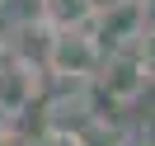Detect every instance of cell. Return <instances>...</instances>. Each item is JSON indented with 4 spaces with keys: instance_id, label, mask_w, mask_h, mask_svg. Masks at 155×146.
Returning <instances> with one entry per match:
<instances>
[{
    "instance_id": "cell-4",
    "label": "cell",
    "mask_w": 155,
    "mask_h": 146,
    "mask_svg": "<svg viewBox=\"0 0 155 146\" xmlns=\"http://www.w3.org/2000/svg\"><path fill=\"white\" fill-rule=\"evenodd\" d=\"M132 52H136V61H141V71H146V80H155V29H146V33H136V42H132Z\"/></svg>"
},
{
    "instance_id": "cell-2",
    "label": "cell",
    "mask_w": 155,
    "mask_h": 146,
    "mask_svg": "<svg viewBox=\"0 0 155 146\" xmlns=\"http://www.w3.org/2000/svg\"><path fill=\"white\" fill-rule=\"evenodd\" d=\"M89 85L99 94H108V104H132V99H141V90L150 80H146V71H141L132 47H117V52H104V61H99Z\"/></svg>"
},
{
    "instance_id": "cell-1",
    "label": "cell",
    "mask_w": 155,
    "mask_h": 146,
    "mask_svg": "<svg viewBox=\"0 0 155 146\" xmlns=\"http://www.w3.org/2000/svg\"><path fill=\"white\" fill-rule=\"evenodd\" d=\"M104 47L94 42L89 29H47V47H42V66L57 80H94Z\"/></svg>"
},
{
    "instance_id": "cell-3",
    "label": "cell",
    "mask_w": 155,
    "mask_h": 146,
    "mask_svg": "<svg viewBox=\"0 0 155 146\" xmlns=\"http://www.w3.org/2000/svg\"><path fill=\"white\" fill-rule=\"evenodd\" d=\"M33 94H38L33 66H28V61H5V66H0V113H5V118L28 113Z\"/></svg>"
},
{
    "instance_id": "cell-5",
    "label": "cell",
    "mask_w": 155,
    "mask_h": 146,
    "mask_svg": "<svg viewBox=\"0 0 155 146\" xmlns=\"http://www.w3.org/2000/svg\"><path fill=\"white\" fill-rule=\"evenodd\" d=\"M89 5H94V10H104V5H108V0H89Z\"/></svg>"
},
{
    "instance_id": "cell-6",
    "label": "cell",
    "mask_w": 155,
    "mask_h": 146,
    "mask_svg": "<svg viewBox=\"0 0 155 146\" xmlns=\"http://www.w3.org/2000/svg\"><path fill=\"white\" fill-rule=\"evenodd\" d=\"M0 5H5V0H0ZM0 14H5V10H0Z\"/></svg>"
}]
</instances>
